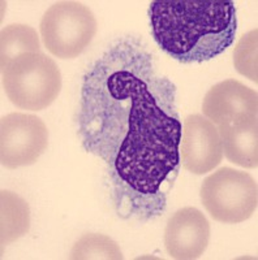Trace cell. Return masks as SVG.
<instances>
[{
    "label": "cell",
    "mask_w": 258,
    "mask_h": 260,
    "mask_svg": "<svg viewBox=\"0 0 258 260\" xmlns=\"http://www.w3.org/2000/svg\"><path fill=\"white\" fill-rule=\"evenodd\" d=\"M223 159V150L217 126L202 115L185 118L180 142V160L187 171L201 176L217 168Z\"/></svg>",
    "instance_id": "cell-7"
},
{
    "label": "cell",
    "mask_w": 258,
    "mask_h": 260,
    "mask_svg": "<svg viewBox=\"0 0 258 260\" xmlns=\"http://www.w3.org/2000/svg\"><path fill=\"white\" fill-rule=\"evenodd\" d=\"M202 113L215 126L239 115H257L258 95L236 80L222 81L206 92Z\"/></svg>",
    "instance_id": "cell-9"
},
{
    "label": "cell",
    "mask_w": 258,
    "mask_h": 260,
    "mask_svg": "<svg viewBox=\"0 0 258 260\" xmlns=\"http://www.w3.org/2000/svg\"><path fill=\"white\" fill-rule=\"evenodd\" d=\"M78 137L104 164L122 219L146 222L164 212L180 171L176 86L134 37L116 41L83 76Z\"/></svg>",
    "instance_id": "cell-1"
},
{
    "label": "cell",
    "mask_w": 258,
    "mask_h": 260,
    "mask_svg": "<svg viewBox=\"0 0 258 260\" xmlns=\"http://www.w3.org/2000/svg\"><path fill=\"white\" fill-rule=\"evenodd\" d=\"M2 229L0 242L6 246L18 240L30 229V210L26 202L15 192L3 190L0 192Z\"/></svg>",
    "instance_id": "cell-11"
},
{
    "label": "cell",
    "mask_w": 258,
    "mask_h": 260,
    "mask_svg": "<svg viewBox=\"0 0 258 260\" xmlns=\"http://www.w3.org/2000/svg\"><path fill=\"white\" fill-rule=\"evenodd\" d=\"M2 73L7 96L21 110H45L62 89L59 67L42 52L22 53L2 69Z\"/></svg>",
    "instance_id": "cell-3"
},
{
    "label": "cell",
    "mask_w": 258,
    "mask_h": 260,
    "mask_svg": "<svg viewBox=\"0 0 258 260\" xmlns=\"http://www.w3.org/2000/svg\"><path fill=\"white\" fill-rule=\"evenodd\" d=\"M257 42L258 30L253 29L241 37L234 50V64L236 71L254 83L258 82Z\"/></svg>",
    "instance_id": "cell-14"
},
{
    "label": "cell",
    "mask_w": 258,
    "mask_h": 260,
    "mask_svg": "<svg viewBox=\"0 0 258 260\" xmlns=\"http://www.w3.org/2000/svg\"><path fill=\"white\" fill-rule=\"evenodd\" d=\"M41 52L39 37L33 27L22 24L6 26L0 32V67L4 69L9 62L22 53Z\"/></svg>",
    "instance_id": "cell-12"
},
{
    "label": "cell",
    "mask_w": 258,
    "mask_h": 260,
    "mask_svg": "<svg viewBox=\"0 0 258 260\" xmlns=\"http://www.w3.org/2000/svg\"><path fill=\"white\" fill-rule=\"evenodd\" d=\"M46 48L59 59H74L86 50L97 32V20L80 2H58L41 20Z\"/></svg>",
    "instance_id": "cell-5"
},
{
    "label": "cell",
    "mask_w": 258,
    "mask_h": 260,
    "mask_svg": "<svg viewBox=\"0 0 258 260\" xmlns=\"http://www.w3.org/2000/svg\"><path fill=\"white\" fill-rule=\"evenodd\" d=\"M48 130L38 116L9 113L0 124V161L8 169L32 166L47 148Z\"/></svg>",
    "instance_id": "cell-6"
},
{
    "label": "cell",
    "mask_w": 258,
    "mask_h": 260,
    "mask_svg": "<svg viewBox=\"0 0 258 260\" xmlns=\"http://www.w3.org/2000/svg\"><path fill=\"white\" fill-rule=\"evenodd\" d=\"M149 15L158 46L184 64L219 56L231 47L238 31L231 0H155Z\"/></svg>",
    "instance_id": "cell-2"
},
{
    "label": "cell",
    "mask_w": 258,
    "mask_h": 260,
    "mask_svg": "<svg viewBox=\"0 0 258 260\" xmlns=\"http://www.w3.org/2000/svg\"><path fill=\"white\" fill-rule=\"evenodd\" d=\"M257 115H239L230 121L217 125L223 154L236 166L248 169L257 168Z\"/></svg>",
    "instance_id": "cell-10"
},
{
    "label": "cell",
    "mask_w": 258,
    "mask_h": 260,
    "mask_svg": "<svg viewBox=\"0 0 258 260\" xmlns=\"http://www.w3.org/2000/svg\"><path fill=\"white\" fill-rule=\"evenodd\" d=\"M201 201L214 220L239 224L257 210V182L246 172L224 167L204 180Z\"/></svg>",
    "instance_id": "cell-4"
},
{
    "label": "cell",
    "mask_w": 258,
    "mask_h": 260,
    "mask_svg": "<svg viewBox=\"0 0 258 260\" xmlns=\"http://www.w3.org/2000/svg\"><path fill=\"white\" fill-rule=\"evenodd\" d=\"M74 260H122L119 245L104 234H85L74 243L71 251Z\"/></svg>",
    "instance_id": "cell-13"
},
{
    "label": "cell",
    "mask_w": 258,
    "mask_h": 260,
    "mask_svg": "<svg viewBox=\"0 0 258 260\" xmlns=\"http://www.w3.org/2000/svg\"><path fill=\"white\" fill-rule=\"evenodd\" d=\"M210 224L194 207H184L169 217L164 231L168 255L178 260L198 259L209 246Z\"/></svg>",
    "instance_id": "cell-8"
}]
</instances>
